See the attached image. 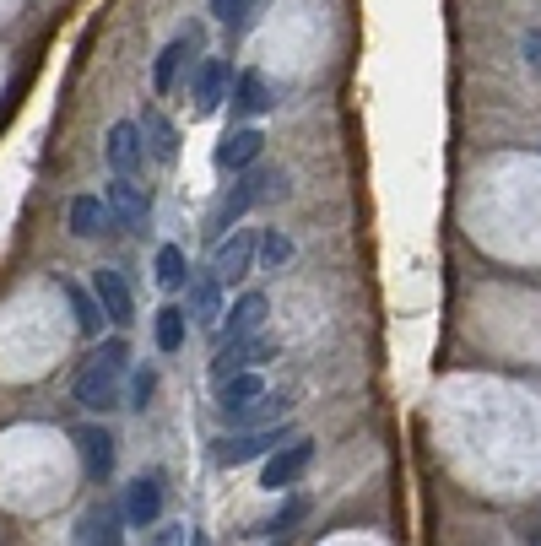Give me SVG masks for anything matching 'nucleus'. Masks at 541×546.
Wrapping results in <instances>:
<instances>
[{"label":"nucleus","mask_w":541,"mask_h":546,"mask_svg":"<svg viewBox=\"0 0 541 546\" xmlns=\"http://www.w3.org/2000/svg\"><path fill=\"white\" fill-rule=\"evenodd\" d=\"M222 92H228V60H206L201 76H195V109L211 114L222 103Z\"/></svg>","instance_id":"15"},{"label":"nucleus","mask_w":541,"mask_h":546,"mask_svg":"<svg viewBox=\"0 0 541 546\" xmlns=\"http://www.w3.org/2000/svg\"><path fill=\"white\" fill-rule=\"evenodd\" d=\"M266 314H271L266 292H244V298L222 314V319H228V341H255L260 325H266Z\"/></svg>","instance_id":"9"},{"label":"nucleus","mask_w":541,"mask_h":546,"mask_svg":"<svg viewBox=\"0 0 541 546\" xmlns=\"http://www.w3.org/2000/svg\"><path fill=\"white\" fill-rule=\"evenodd\" d=\"M125 341H103L98 352L82 363V374H76V401L92 406V411H109L120 401V374H125Z\"/></svg>","instance_id":"1"},{"label":"nucleus","mask_w":541,"mask_h":546,"mask_svg":"<svg viewBox=\"0 0 541 546\" xmlns=\"http://www.w3.org/2000/svg\"><path fill=\"white\" fill-rule=\"evenodd\" d=\"M314 465V444H282L276 455L266 460V471H260V482H266V492H282V487H293L303 471Z\"/></svg>","instance_id":"5"},{"label":"nucleus","mask_w":541,"mask_h":546,"mask_svg":"<svg viewBox=\"0 0 541 546\" xmlns=\"http://www.w3.org/2000/svg\"><path fill=\"white\" fill-rule=\"evenodd\" d=\"M157 509H163V487H157V476L130 482V492H125V519L130 525H152Z\"/></svg>","instance_id":"13"},{"label":"nucleus","mask_w":541,"mask_h":546,"mask_svg":"<svg viewBox=\"0 0 541 546\" xmlns=\"http://www.w3.org/2000/svg\"><path fill=\"white\" fill-rule=\"evenodd\" d=\"M266 6H271V0H239V6H233V17H228V28H233V33L255 28V17H260Z\"/></svg>","instance_id":"24"},{"label":"nucleus","mask_w":541,"mask_h":546,"mask_svg":"<svg viewBox=\"0 0 541 546\" xmlns=\"http://www.w3.org/2000/svg\"><path fill=\"white\" fill-rule=\"evenodd\" d=\"M239 109L244 114H266L271 109V87H266V76H260V71L239 76Z\"/></svg>","instance_id":"18"},{"label":"nucleus","mask_w":541,"mask_h":546,"mask_svg":"<svg viewBox=\"0 0 541 546\" xmlns=\"http://www.w3.org/2000/svg\"><path fill=\"white\" fill-rule=\"evenodd\" d=\"M109 211H114V222H120V233H136L141 222H147V195L130 179H114L109 184Z\"/></svg>","instance_id":"11"},{"label":"nucleus","mask_w":541,"mask_h":546,"mask_svg":"<svg viewBox=\"0 0 541 546\" xmlns=\"http://www.w3.org/2000/svg\"><path fill=\"white\" fill-rule=\"evenodd\" d=\"M141 141H147V152L157 157V163H174L179 157V136H174V125L163 119V109L141 114Z\"/></svg>","instance_id":"12"},{"label":"nucleus","mask_w":541,"mask_h":546,"mask_svg":"<svg viewBox=\"0 0 541 546\" xmlns=\"http://www.w3.org/2000/svg\"><path fill=\"white\" fill-rule=\"evenodd\" d=\"M109 168H114V179H136L141 173V125L120 119L109 130Z\"/></svg>","instance_id":"7"},{"label":"nucleus","mask_w":541,"mask_h":546,"mask_svg":"<svg viewBox=\"0 0 541 546\" xmlns=\"http://www.w3.org/2000/svg\"><path fill=\"white\" fill-rule=\"evenodd\" d=\"M260 195H266V173H249V179L239 184V190H233L228 201L217 206V228H228V222H239L244 211H249V206L260 201Z\"/></svg>","instance_id":"16"},{"label":"nucleus","mask_w":541,"mask_h":546,"mask_svg":"<svg viewBox=\"0 0 541 546\" xmlns=\"http://www.w3.org/2000/svg\"><path fill=\"white\" fill-rule=\"evenodd\" d=\"M114 228H120V222H114L109 201H98V195H76V201H71V233L76 238H103Z\"/></svg>","instance_id":"10"},{"label":"nucleus","mask_w":541,"mask_h":546,"mask_svg":"<svg viewBox=\"0 0 541 546\" xmlns=\"http://www.w3.org/2000/svg\"><path fill=\"white\" fill-rule=\"evenodd\" d=\"M65 298H71V309H76V330L82 336H98V325H103V309H98V298L82 287H65Z\"/></svg>","instance_id":"19"},{"label":"nucleus","mask_w":541,"mask_h":546,"mask_svg":"<svg viewBox=\"0 0 541 546\" xmlns=\"http://www.w3.org/2000/svg\"><path fill=\"white\" fill-rule=\"evenodd\" d=\"M233 6H239V0H211V17H222V22H228V17H233Z\"/></svg>","instance_id":"27"},{"label":"nucleus","mask_w":541,"mask_h":546,"mask_svg":"<svg viewBox=\"0 0 541 546\" xmlns=\"http://www.w3.org/2000/svg\"><path fill=\"white\" fill-rule=\"evenodd\" d=\"M531 546H541V525H536V530H531Z\"/></svg>","instance_id":"28"},{"label":"nucleus","mask_w":541,"mask_h":546,"mask_svg":"<svg viewBox=\"0 0 541 546\" xmlns=\"http://www.w3.org/2000/svg\"><path fill=\"white\" fill-rule=\"evenodd\" d=\"M184 276H190V265H184V249H174V244H163L157 249V287H184Z\"/></svg>","instance_id":"20"},{"label":"nucleus","mask_w":541,"mask_h":546,"mask_svg":"<svg viewBox=\"0 0 541 546\" xmlns=\"http://www.w3.org/2000/svg\"><path fill=\"white\" fill-rule=\"evenodd\" d=\"M92 298H98V309H103L109 325H130V319H136V298H130L120 271H98L92 276Z\"/></svg>","instance_id":"4"},{"label":"nucleus","mask_w":541,"mask_h":546,"mask_svg":"<svg viewBox=\"0 0 541 546\" xmlns=\"http://www.w3.org/2000/svg\"><path fill=\"white\" fill-rule=\"evenodd\" d=\"M157 346H163V352H179L184 346V309H174V303L157 309Z\"/></svg>","instance_id":"21"},{"label":"nucleus","mask_w":541,"mask_h":546,"mask_svg":"<svg viewBox=\"0 0 541 546\" xmlns=\"http://www.w3.org/2000/svg\"><path fill=\"white\" fill-rule=\"evenodd\" d=\"M71 444L82 449V465H87V476H109L114 471V438H109V428H98V422H82V428L71 433Z\"/></svg>","instance_id":"6"},{"label":"nucleus","mask_w":541,"mask_h":546,"mask_svg":"<svg viewBox=\"0 0 541 546\" xmlns=\"http://www.w3.org/2000/svg\"><path fill=\"white\" fill-rule=\"evenodd\" d=\"M249 260H255V233H228L217 249H211V276H217L222 287H228V282H244Z\"/></svg>","instance_id":"3"},{"label":"nucleus","mask_w":541,"mask_h":546,"mask_svg":"<svg viewBox=\"0 0 541 546\" xmlns=\"http://www.w3.org/2000/svg\"><path fill=\"white\" fill-rule=\"evenodd\" d=\"M92 530H98V541H103V546H125V541H120V514H114V509H98Z\"/></svg>","instance_id":"25"},{"label":"nucleus","mask_w":541,"mask_h":546,"mask_svg":"<svg viewBox=\"0 0 541 546\" xmlns=\"http://www.w3.org/2000/svg\"><path fill=\"white\" fill-rule=\"evenodd\" d=\"M525 60H531V71L541 76V33H525Z\"/></svg>","instance_id":"26"},{"label":"nucleus","mask_w":541,"mask_h":546,"mask_svg":"<svg viewBox=\"0 0 541 546\" xmlns=\"http://www.w3.org/2000/svg\"><path fill=\"white\" fill-rule=\"evenodd\" d=\"M195 319H201V325H217L222 319V282L217 276H195Z\"/></svg>","instance_id":"17"},{"label":"nucleus","mask_w":541,"mask_h":546,"mask_svg":"<svg viewBox=\"0 0 541 546\" xmlns=\"http://www.w3.org/2000/svg\"><path fill=\"white\" fill-rule=\"evenodd\" d=\"M179 60H184V44H168V49H163V60H157V92H168V87H174Z\"/></svg>","instance_id":"22"},{"label":"nucleus","mask_w":541,"mask_h":546,"mask_svg":"<svg viewBox=\"0 0 541 546\" xmlns=\"http://www.w3.org/2000/svg\"><path fill=\"white\" fill-rule=\"evenodd\" d=\"M276 444H287V422H271V428H255V433H233V438H222L217 444V460L222 465H244V460H255V455H276Z\"/></svg>","instance_id":"2"},{"label":"nucleus","mask_w":541,"mask_h":546,"mask_svg":"<svg viewBox=\"0 0 541 546\" xmlns=\"http://www.w3.org/2000/svg\"><path fill=\"white\" fill-rule=\"evenodd\" d=\"M260 146H266V136H260V130H233V136L222 141V152H217V168H228V173L249 168V163L260 157Z\"/></svg>","instance_id":"14"},{"label":"nucleus","mask_w":541,"mask_h":546,"mask_svg":"<svg viewBox=\"0 0 541 546\" xmlns=\"http://www.w3.org/2000/svg\"><path fill=\"white\" fill-rule=\"evenodd\" d=\"M260 260H266V265H287V260H293V244H287L282 233H266V238H260Z\"/></svg>","instance_id":"23"},{"label":"nucleus","mask_w":541,"mask_h":546,"mask_svg":"<svg viewBox=\"0 0 541 546\" xmlns=\"http://www.w3.org/2000/svg\"><path fill=\"white\" fill-rule=\"evenodd\" d=\"M266 401V379L260 374H233V379H222L217 384V406H222V417H244L249 406H260Z\"/></svg>","instance_id":"8"}]
</instances>
